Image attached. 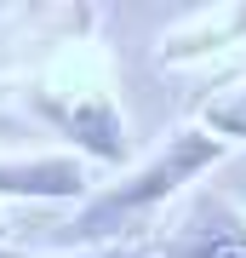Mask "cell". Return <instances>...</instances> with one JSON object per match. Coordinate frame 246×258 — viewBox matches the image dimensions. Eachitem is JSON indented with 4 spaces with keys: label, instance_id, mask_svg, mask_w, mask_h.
<instances>
[{
    "label": "cell",
    "instance_id": "cell-1",
    "mask_svg": "<svg viewBox=\"0 0 246 258\" xmlns=\"http://www.w3.org/2000/svg\"><path fill=\"white\" fill-rule=\"evenodd\" d=\"M229 155V144L218 138V132H206L201 120L195 126H183L172 132L155 155H149L137 172H126L120 184H109L103 195H92V201L74 212V224H69V241H80V247H109V235L115 230H126L132 218H143V212H155L160 201H172V195L183 184H195L201 172H212Z\"/></svg>",
    "mask_w": 246,
    "mask_h": 258
},
{
    "label": "cell",
    "instance_id": "cell-7",
    "mask_svg": "<svg viewBox=\"0 0 246 258\" xmlns=\"http://www.w3.org/2000/svg\"><path fill=\"white\" fill-rule=\"evenodd\" d=\"M0 258H149V247H126V241H109V247H74V252H12L0 247Z\"/></svg>",
    "mask_w": 246,
    "mask_h": 258
},
{
    "label": "cell",
    "instance_id": "cell-2",
    "mask_svg": "<svg viewBox=\"0 0 246 258\" xmlns=\"http://www.w3.org/2000/svg\"><path fill=\"white\" fill-rule=\"evenodd\" d=\"M40 115L52 120V126H63L74 144L86 149V155L98 161H120L126 155V144H120V109L109 92H80V98H57V92H35Z\"/></svg>",
    "mask_w": 246,
    "mask_h": 258
},
{
    "label": "cell",
    "instance_id": "cell-5",
    "mask_svg": "<svg viewBox=\"0 0 246 258\" xmlns=\"http://www.w3.org/2000/svg\"><path fill=\"white\" fill-rule=\"evenodd\" d=\"M160 258H246V224L235 218H201V224H189L183 235H172L160 247Z\"/></svg>",
    "mask_w": 246,
    "mask_h": 258
},
{
    "label": "cell",
    "instance_id": "cell-4",
    "mask_svg": "<svg viewBox=\"0 0 246 258\" xmlns=\"http://www.w3.org/2000/svg\"><path fill=\"white\" fill-rule=\"evenodd\" d=\"M229 46H246V6H223V12H206V18L178 23L172 35L160 40L155 57L166 69H183V63H201V57H218Z\"/></svg>",
    "mask_w": 246,
    "mask_h": 258
},
{
    "label": "cell",
    "instance_id": "cell-6",
    "mask_svg": "<svg viewBox=\"0 0 246 258\" xmlns=\"http://www.w3.org/2000/svg\"><path fill=\"white\" fill-rule=\"evenodd\" d=\"M201 126H206V132H218L223 144H246V81L223 86L218 98H206V103H201Z\"/></svg>",
    "mask_w": 246,
    "mask_h": 258
},
{
    "label": "cell",
    "instance_id": "cell-3",
    "mask_svg": "<svg viewBox=\"0 0 246 258\" xmlns=\"http://www.w3.org/2000/svg\"><path fill=\"white\" fill-rule=\"evenodd\" d=\"M86 166L74 155H29L0 161V201H80Z\"/></svg>",
    "mask_w": 246,
    "mask_h": 258
}]
</instances>
